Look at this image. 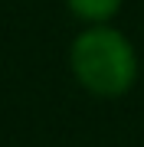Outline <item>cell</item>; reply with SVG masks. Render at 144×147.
<instances>
[{"instance_id": "1", "label": "cell", "mask_w": 144, "mask_h": 147, "mask_svg": "<svg viewBox=\"0 0 144 147\" xmlns=\"http://www.w3.org/2000/svg\"><path fill=\"white\" fill-rule=\"evenodd\" d=\"M72 72L89 92L115 98L134 85L138 59L131 42L112 26H92L72 42Z\"/></svg>"}, {"instance_id": "2", "label": "cell", "mask_w": 144, "mask_h": 147, "mask_svg": "<svg viewBox=\"0 0 144 147\" xmlns=\"http://www.w3.org/2000/svg\"><path fill=\"white\" fill-rule=\"evenodd\" d=\"M66 3L79 20H89V23H105L121 10V0H66Z\"/></svg>"}]
</instances>
